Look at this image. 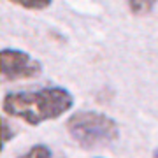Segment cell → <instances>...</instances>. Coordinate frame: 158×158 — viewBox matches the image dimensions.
<instances>
[{
    "label": "cell",
    "instance_id": "obj_1",
    "mask_svg": "<svg viewBox=\"0 0 158 158\" xmlns=\"http://www.w3.org/2000/svg\"><path fill=\"white\" fill-rule=\"evenodd\" d=\"M74 106L72 93L62 86H44L39 90L11 91L4 97L2 109L7 116L18 118L28 125H40L56 119Z\"/></svg>",
    "mask_w": 158,
    "mask_h": 158
},
{
    "label": "cell",
    "instance_id": "obj_2",
    "mask_svg": "<svg viewBox=\"0 0 158 158\" xmlns=\"http://www.w3.org/2000/svg\"><path fill=\"white\" fill-rule=\"evenodd\" d=\"M67 132L77 146L85 149L111 144L119 135L118 123L107 114L97 111H79L72 114L67 121Z\"/></svg>",
    "mask_w": 158,
    "mask_h": 158
},
{
    "label": "cell",
    "instance_id": "obj_3",
    "mask_svg": "<svg viewBox=\"0 0 158 158\" xmlns=\"http://www.w3.org/2000/svg\"><path fill=\"white\" fill-rule=\"evenodd\" d=\"M42 72V65L21 49H0V77L7 81L37 77Z\"/></svg>",
    "mask_w": 158,
    "mask_h": 158
},
{
    "label": "cell",
    "instance_id": "obj_4",
    "mask_svg": "<svg viewBox=\"0 0 158 158\" xmlns=\"http://www.w3.org/2000/svg\"><path fill=\"white\" fill-rule=\"evenodd\" d=\"M18 158H63V156L56 155V153L53 151L49 146H46V144H35L30 149H27L23 155H19Z\"/></svg>",
    "mask_w": 158,
    "mask_h": 158
},
{
    "label": "cell",
    "instance_id": "obj_5",
    "mask_svg": "<svg viewBox=\"0 0 158 158\" xmlns=\"http://www.w3.org/2000/svg\"><path fill=\"white\" fill-rule=\"evenodd\" d=\"M9 2L19 7H25V9H30V11H40V9L49 7L53 0H9Z\"/></svg>",
    "mask_w": 158,
    "mask_h": 158
},
{
    "label": "cell",
    "instance_id": "obj_6",
    "mask_svg": "<svg viewBox=\"0 0 158 158\" xmlns=\"http://www.w3.org/2000/svg\"><path fill=\"white\" fill-rule=\"evenodd\" d=\"M14 137V128L11 127V123L6 118L0 116V151L6 148V144Z\"/></svg>",
    "mask_w": 158,
    "mask_h": 158
},
{
    "label": "cell",
    "instance_id": "obj_7",
    "mask_svg": "<svg viewBox=\"0 0 158 158\" xmlns=\"http://www.w3.org/2000/svg\"><path fill=\"white\" fill-rule=\"evenodd\" d=\"M158 0H128L130 11L134 14H144V12L151 11Z\"/></svg>",
    "mask_w": 158,
    "mask_h": 158
},
{
    "label": "cell",
    "instance_id": "obj_8",
    "mask_svg": "<svg viewBox=\"0 0 158 158\" xmlns=\"http://www.w3.org/2000/svg\"><path fill=\"white\" fill-rule=\"evenodd\" d=\"M155 158H158V149H156V153H155Z\"/></svg>",
    "mask_w": 158,
    "mask_h": 158
}]
</instances>
